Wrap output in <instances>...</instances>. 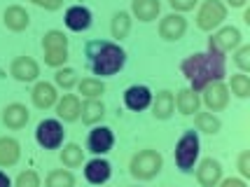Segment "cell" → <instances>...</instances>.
Segmentation results:
<instances>
[{
  "instance_id": "30bf717a",
  "label": "cell",
  "mask_w": 250,
  "mask_h": 187,
  "mask_svg": "<svg viewBox=\"0 0 250 187\" xmlns=\"http://www.w3.org/2000/svg\"><path fill=\"white\" fill-rule=\"evenodd\" d=\"M10 75L17 82H21V84L38 82V77H40V63L33 56H14L10 63Z\"/></svg>"
},
{
  "instance_id": "603a6c76",
  "label": "cell",
  "mask_w": 250,
  "mask_h": 187,
  "mask_svg": "<svg viewBox=\"0 0 250 187\" xmlns=\"http://www.w3.org/2000/svg\"><path fill=\"white\" fill-rule=\"evenodd\" d=\"M21 159V145L12 136H2L0 138V168H10L17 166Z\"/></svg>"
},
{
  "instance_id": "d6a6232c",
  "label": "cell",
  "mask_w": 250,
  "mask_h": 187,
  "mask_svg": "<svg viewBox=\"0 0 250 187\" xmlns=\"http://www.w3.org/2000/svg\"><path fill=\"white\" fill-rule=\"evenodd\" d=\"M12 187H42V180H40V176H38V171L26 168V171H21L19 176L14 178Z\"/></svg>"
},
{
  "instance_id": "8992f818",
  "label": "cell",
  "mask_w": 250,
  "mask_h": 187,
  "mask_svg": "<svg viewBox=\"0 0 250 187\" xmlns=\"http://www.w3.org/2000/svg\"><path fill=\"white\" fill-rule=\"evenodd\" d=\"M227 19V5L222 0H204L196 10V28L204 33H213Z\"/></svg>"
},
{
  "instance_id": "d4e9b609",
  "label": "cell",
  "mask_w": 250,
  "mask_h": 187,
  "mask_svg": "<svg viewBox=\"0 0 250 187\" xmlns=\"http://www.w3.org/2000/svg\"><path fill=\"white\" fill-rule=\"evenodd\" d=\"M175 108H178L180 115L189 117V115L199 112V108H201V99H199L196 91H192L189 87H185V89H180V91L175 94Z\"/></svg>"
},
{
  "instance_id": "74e56055",
  "label": "cell",
  "mask_w": 250,
  "mask_h": 187,
  "mask_svg": "<svg viewBox=\"0 0 250 187\" xmlns=\"http://www.w3.org/2000/svg\"><path fill=\"white\" fill-rule=\"evenodd\" d=\"M215 187H248V183L243 178H222Z\"/></svg>"
},
{
  "instance_id": "5bb4252c",
  "label": "cell",
  "mask_w": 250,
  "mask_h": 187,
  "mask_svg": "<svg viewBox=\"0 0 250 187\" xmlns=\"http://www.w3.org/2000/svg\"><path fill=\"white\" fill-rule=\"evenodd\" d=\"M196 183L201 187H215L222 180V164L213 157H204L201 162H196L194 166Z\"/></svg>"
},
{
  "instance_id": "7c38bea8",
  "label": "cell",
  "mask_w": 250,
  "mask_h": 187,
  "mask_svg": "<svg viewBox=\"0 0 250 187\" xmlns=\"http://www.w3.org/2000/svg\"><path fill=\"white\" fill-rule=\"evenodd\" d=\"M187 33V19L178 12H171L159 19V38L166 42H178Z\"/></svg>"
},
{
  "instance_id": "44dd1931",
  "label": "cell",
  "mask_w": 250,
  "mask_h": 187,
  "mask_svg": "<svg viewBox=\"0 0 250 187\" xmlns=\"http://www.w3.org/2000/svg\"><path fill=\"white\" fill-rule=\"evenodd\" d=\"M162 12V2L159 0H131V17L138 19L141 23H152L157 21Z\"/></svg>"
},
{
  "instance_id": "ffe728a7",
  "label": "cell",
  "mask_w": 250,
  "mask_h": 187,
  "mask_svg": "<svg viewBox=\"0 0 250 187\" xmlns=\"http://www.w3.org/2000/svg\"><path fill=\"white\" fill-rule=\"evenodd\" d=\"M28 120H31V112H28V108L23 103H10V105L2 108V124L7 129H12V131L23 129L28 124Z\"/></svg>"
},
{
  "instance_id": "7402d4cb",
  "label": "cell",
  "mask_w": 250,
  "mask_h": 187,
  "mask_svg": "<svg viewBox=\"0 0 250 187\" xmlns=\"http://www.w3.org/2000/svg\"><path fill=\"white\" fill-rule=\"evenodd\" d=\"M56 120L59 122H77L80 120V108L82 101L75 94H63L61 99L56 101Z\"/></svg>"
},
{
  "instance_id": "ba28073f",
  "label": "cell",
  "mask_w": 250,
  "mask_h": 187,
  "mask_svg": "<svg viewBox=\"0 0 250 187\" xmlns=\"http://www.w3.org/2000/svg\"><path fill=\"white\" fill-rule=\"evenodd\" d=\"M241 42H243V35L236 26H220L218 31H213V35L208 38V49L227 54V52H234Z\"/></svg>"
},
{
  "instance_id": "6da1fadb",
  "label": "cell",
  "mask_w": 250,
  "mask_h": 187,
  "mask_svg": "<svg viewBox=\"0 0 250 187\" xmlns=\"http://www.w3.org/2000/svg\"><path fill=\"white\" fill-rule=\"evenodd\" d=\"M180 73L187 77L189 89L201 94V89L210 82H222L227 77V56L206 49V52H196L189 54L180 61Z\"/></svg>"
},
{
  "instance_id": "4316f807",
  "label": "cell",
  "mask_w": 250,
  "mask_h": 187,
  "mask_svg": "<svg viewBox=\"0 0 250 187\" xmlns=\"http://www.w3.org/2000/svg\"><path fill=\"white\" fill-rule=\"evenodd\" d=\"M131 23H133V19H131L129 12H115L112 14V21H110V35L115 38V42H122L124 38H129L131 33Z\"/></svg>"
},
{
  "instance_id": "9a60e30c",
  "label": "cell",
  "mask_w": 250,
  "mask_h": 187,
  "mask_svg": "<svg viewBox=\"0 0 250 187\" xmlns=\"http://www.w3.org/2000/svg\"><path fill=\"white\" fill-rule=\"evenodd\" d=\"M112 176V164L105 157H94L84 164V180L89 185H105Z\"/></svg>"
},
{
  "instance_id": "8fae6325",
  "label": "cell",
  "mask_w": 250,
  "mask_h": 187,
  "mask_svg": "<svg viewBox=\"0 0 250 187\" xmlns=\"http://www.w3.org/2000/svg\"><path fill=\"white\" fill-rule=\"evenodd\" d=\"M112 147H115V131H112L110 126L96 124L87 136V150L91 154H96V157H103V154H108Z\"/></svg>"
},
{
  "instance_id": "f546056e",
  "label": "cell",
  "mask_w": 250,
  "mask_h": 187,
  "mask_svg": "<svg viewBox=\"0 0 250 187\" xmlns=\"http://www.w3.org/2000/svg\"><path fill=\"white\" fill-rule=\"evenodd\" d=\"M44 187H75V176L70 168H54L44 178Z\"/></svg>"
},
{
  "instance_id": "9c48e42d",
  "label": "cell",
  "mask_w": 250,
  "mask_h": 187,
  "mask_svg": "<svg viewBox=\"0 0 250 187\" xmlns=\"http://www.w3.org/2000/svg\"><path fill=\"white\" fill-rule=\"evenodd\" d=\"M201 103L206 105L208 112H220L229 105V89L225 82H210L201 89Z\"/></svg>"
},
{
  "instance_id": "ac0fdd59",
  "label": "cell",
  "mask_w": 250,
  "mask_h": 187,
  "mask_svg": "<svg viewBox=\"0 0 250 187\" xmlns=\"http://www.w3.org/2000/svg\"><path fill=\"white\" fill-rule=\"evenodd\" d=\"M2 23L12 33H21V31H26L31 26V14L21 5H7L5 12H2Z\"/></svg>"
},
{
  "instance_id": "cb8c5ba5",
  "label": "cell",
  "mask_w": 250,
  "mask_h": 187,
  "mask_svg": "<svg viewBox=\"0 0 250 187\" xmlns=\"http://www.w3.org/2000/svg\"><path fill=\"white\" fill-rule=\"evenodd\" d=\"M105 117V105L101 99H87L80 108V120L87 126H96L98 122Z\"/></svg>"
},
{
  "instance_id": "52a82bcc",
  "label": "cell",
  "mask_w": 250,
  "mask_h": 187,
  "mask_svg": "<svg viewBox=\"0 0 250 187\" xmlns=\"http://www.w3.org/2000/svg\"><path fill=\"white\" fill-rule=\"evenodd\" d=\"M65 131H63V124L59 120H42L38 126H35V141L42 150H59L63 145Z\"/></svg>"
},
{
  "instance_id": "1f68e13d",
  "label": "cell",
  "mask_w": 250,
  "mask_h": 187,
  "mask_svg": "<svg viewBox=\"0 0 250 187\" xmlns=\"http://www.w3.org/2000/svg\"><path fill=\"white\" fill-rule=\"evenodd\" d=\"M229 94H234L236 99H248L250 96V77L246 73H236V75L229 77Z\"/></svg>"
},
{
  "instance_id": "83f0119b",
  "label": "cell",
  "mask_w": 250,
  "mask_h": 187,
  "mask_svg": "<svg viewBox=\"0 0 250 187\" xmlns=\"http://www.w3.org/2000/svg\"><path fill=\"white\" fill-rule=\"evenodd\" d=\"M61 164L65 168H80V166L84 164V150L80 147L77 143H65L61 145Z\"/></svg>"
},
{
  "instance_id": "d6986e66",
  "label": "cell",
  "mask_w": 250,
  "mask_h": 187,
  "mask_svg": "<svg viewBox=\"0 0 250 187\" xmlns=\"http://www.w3.org/2000/svg\"><path fill=\"white\" fill-rule=\"evenodd\" d=\"M150 108H152V115L154 120H171L175 112V96L173 91H168V89H162V91H157L152 94V103H150Z\"/></svg>"
},
{
  "instance_id": "484cf974",
  "label": "cell",
  "mask_w": 250,
  "mask_h": 187,
  "mask_svg": "<svg viewBox=\"0 0 250 187\" xmlns=\"http://www.w3.org/2000/svg\"><path fill=\"white\" fill-rule=\"evenodd\" d=\"M194 126H196V133L215 136V133H220V129H222V120H220L215 112L199 110V112H194Z\"/></svg>"
},
{
  "instance_id": "f1b7e54d",
  "label": "cell",
  "mask_w": 250,
  "mask_h": 187,
  "mask_svg": "<svg viewBox=\"0 0 250 187\" xmlns=\"http://www.w3.org/2000/svg\"><path fill=\"white\" fill-rule=\"evenodd\" d=\"M77 91L84 96V99H101L105 94V82L101 77H82L77 82Z\"/></svg>"
},
{
  "instance_id": "2e32d148",
  "label": "cell",
  "mask_w": 250,
  "mask_h": 187,
  "mask_svg": "<svg viewBox=\"0 0 250 187\" xmlns=\"http://www.w3.org/2000/svg\"><path fill=\"white\" fill-rule=\"evenodd\" d=\"M31 101L38 110H49V108H54L56 101H59V91H56V87L52 82L38 80L31 89Z\"/></svg>"
},
{
  "instance_id": "4dcf8cb0",
  "label": "cell",
  "mask_w": 250,
  "mask_h": 187,
  "mask_svg": "<svg viewBox=\"0 0 250 187\" xmlns=\"http://www.w3.org/2000/svg\"><path fill=\"white\" fill-rule=\"evenodd\" d=\"M77 82H80V77H77V70L75 68H56L54 73V87L63 89V91H70V89L77 87Z\"/></svg>"
},
{
  "instance_id": "ab89813d",
  "label": "cell",
  "mask_w": 250,
  "mask_h": 187,
  "mask_svg": "<svg viewBox=\"0 0 250 187\" xmlns=\"http://www.w3.org/2000/svg\"><path fill=\"white\" fill-rule=\"evenodd\" d=\"M246 2H248V0H225L227 7H246Z\"/></svg>"
},
{
  "instance_id": "8d00e7d4",
  "label": "cell",
  "mask_w": 250,
  "mask_h": 187,
  "mask_svg": "<svg viewBox=\"0 0 250 187\" xmlns=\"http://www.w3.org/2000/svg\"><path fill=\"white\" fill-rule=\"evenodd\" d=\"M33 2L35 7H40V10H47V12H56L63 7V0H28Z\"/></svg>"
},
{
  "instance_id": "60d3db41",
  "label": "cell",
  "mask_w": 250,
  "mask_h": 187,
  "mask_svg": "<svg viewBox=\"0 0 250 187\" xmlns=\"http://www.w3.org/2000/svg\"><path fill=\"white\" fill-rule=\"evenodd\" d=\"M131 187H141V185H131Z\"/></svg>"
},
{
  "instance_id": "4fadbf2b",
  "label": "cell",
  "mask_w": 250,
  "mask_h": 187,
  "mask_svg": "<svg viewBox=\"0 0 250 187\" xmlns=\"http://www.w3.org/2000/svg\"><path fill=\"white\" fill-rule=\"evenodd\" d=\"M63 23H65V28L73 31V33H84L94 23V14L84 5H70L63 14Z\"/></svg>"
},
{
  "instance_id": "e575fe53",
  "label": "cell",
  "mask_w": 250,
  "mask_h": 187,
  "mask_svg": "<svg viewBox=\"0 0 250 187\" xmlns=\"http://www.w3.org/2000/svg\"><path fill=\"white\" fill-rule=\"evenodd\" d=\"M236 168H239V176L243 178V180H248L250 178V150H243V152L239 154Z\"/></svg>"
},
{
  "instance_id": "e0dca14e",
  "label": "cell",
  "mask_w": 250,
  "mask_h": 187,
  "mask_svg": "<svg viewBox=\"0 0 250 187\" xmlns=\"http://www.w3.org/2000/svg\"><path fill=\"white\" fill-rule=\"evenodd\" d=\"M150 103H152V91H150V87H145V84H131V87H126V91H124V105H126L131 112L147 110Z\"/></svg>"
},
{
  "instance_id": "277c9868",
  "label": "cell",
  "mask_w": 250,
  "mask_h": 187,
  "mask_svg": "<svg viewBox=\"0 0 250 187\" xmlns=\"http://www.w3.org/2000/svg\"><path fill=\"white\" fill-rule=\"evenodd\" d=\"M199 152H201V141H199V133L194 129L183 131V136L178 138L173 150L175 157V166L180 168V173H194V166L199 162Z\"/></svg>"
},
{
  "instance_id": "836d02e7",
  "label": "cell",
  "mask_w": 250,
  "mask_h": 187,
  "mask_svg": "<svg viewBox=\"0 0 250 187\" xmlns=\"http://www.w3.org/2000/svg\"><path fill=\"white\" fill-rule=\"evenodd\" d=\"M234 63L239 68V73H248L250 70V44H239L234 49Z\"/></svg>"
},
{
  "instance_id": "5b68a950",
  "label": "cell",
  "mask_w": 250,
  "mask_h": 187,
  "mask_svg": "<svg viewBox=\"0 0 250 187\" xmlns=\"http://www.w3.org/2000/svg\"><path fill=\"white\" fill-rule=\"evenodd\" d=\"M42 52H44V66L49 68H63L68 61V35L59 28H52L42 35Z\"/></svg>"
},
{
  "instance_id": "f35d334b",
  "label": "cell",
  "mask_w": 250,
  "mask_h": 187,
  "mask_svg": "<svg viewBox=\"0 0 250 187\" xmlns=\"http://www.w3.org/2000/svg\"><path fill=\"white\" fill-rule=\"evenodd\" d=\"M0 187H12V178L0 168Z\"/></svg>"
},
{
  "instance_id": "3957f363",
  "label": "cell",
  "mask_w": 250,
  "mask_h": 187,
  "mask_svg": "<svg viewBox=\"0 0 250 187\" xmlns=\"http://www.w3.org/2000/svg\"><path fill=\"white\" fill-rule=\"evenodd\" d=\"M162 168H164V157H162V152H157L152 147L138 150L129 162L131 178L143 180V183H145V180H154V178L162 173Z\"/></svg>"
},
{
  "instance_id": "d590c367",
  "label": "cell",
  "mask_w": 250,
  "mask_h": 187,
  "mask_svg": "<svg viewBox=\"0 0 250 187\" xmlns=\"http://www.w3.org/2000/svg\"><path fill=\"white\" fill-rule=\"evenodd\" d=\"M171 10L178 12V14H185V12H192L199 5V0H168Z\"/></svg>"
},
{
  "instance_id": "7a4b0ae2",
  "label": "cell",
  "mask_w": 250,
  "mask_h": 187,
  "mask_svg": "<svg viewBox=\"0 0 250 187\" xmlns=\"http://www.w3.org/2000/svg\"><path fill=\"white\" fill-rule=\"evenodd\" d=\"M84 61L91 75L112 77L126 66V52L115 40H87L84 42Z\"/></svg>"
}]
</instances>
